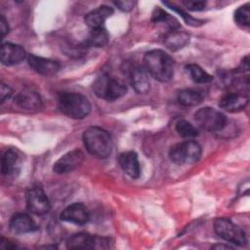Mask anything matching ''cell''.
Instances as JSON below:
<instances>
[{
    "label": "cell",
    "mask_w": 250,
    "mask_h": 250,
    "mask_svg": "<svg viewBox=\"0 0 250 250\" xmlns=\"http://www.w3.org/2000/svg\"><path fill=\"white\" fill-rule=\"evenodd\" d=\"M15 103L22 109L34 111L42 108V99L40 95L30 89L21 91L15 98Z\"/></svg>",
    "instance_id": "15"
},
{
    "label": "cell",
    "mask_w": 250,
    "mask_h": 250,
    "mask_svg": "<svg viewBox=\"0 0 250 250\" xmlns=\"http://www.w3.org/2000/svg\"><path fill=\"white\" fill-rule=\"evenodd\" d=\"M201 146L195 141H186L171 146L169 157L172 162L178 165L193 164L201 156Z\"/></svg>",
    "instance_id": "5"
},
{
    "label": "cell",
    "mask_w": 250,
    "mask_h": 250,
    "mask_svg": "<svg viewBox=\"0 0 250 250\" xmlns=\"http://www.w3.org/2000/svg\"><path fill=\"white\" fill-rule=\"evenodd\" d=\"M177 101L184 106H194L203 101V96L194 90L185 89L178 93Z\"/></svg>",
    "instance_id": "22"
},
{
    "label": "cell",
    "mask_w": 250,
    "mask_h": 250,
    "mask_svg": "<svg viewBox=\"0 0 250 250\" xmlns=\"http://www.w3.org/2000/svg\"><path fill=\"white\" fill-rule=\"evenodd\" d=\"M119 164L122 170L131 178L137 179L140 177L141 168L138 155L135 151H125L119 155Z\"/></svg>",
    "instance_id": "20"
},
{
    "label": "cell",
    "mask_w": 250,
    "mask_h": 250,
    "mask_svg": "<svg viewBox=\"0 0 250 250\" xmlns=\"http://www.w3.org/2000/svg\"><path fill=\"white\" fill-rule=\"evenodd\" d=\"M1 248H2V249H14V248H17V245L12 244L10 241H8V240L5 239L4 237H2V240H1Z\"/></svg>",
    "instance_id": "33"
},
{
    "label": "cell",
    "mask_w": 250,
    "mask_h": 250,
    "mask_svg": "<svg viewBox=\"0 0 250 250\" xmlns=\"http://www.w3.org/2000/svg\"><path fill=\"white\" fill-rule=\"evenodd\" d=\"M151 20L155 23H159V22L166 23L169 30L180 28V23L178 22V21L159 7H156L154 9L151 15Z\"/></svg>",
    "instance_id": "25"
},
{
    "label": "cell",
    "mask_w": 250,
    "mask_h": 250,
    "mask_svg": "<svg viewBox=\"0 0 250 250\" xmlns=\"http://www.w3.org/2000/svg\"><path fill=\"white\" fill-rule=\"evenodd\" d=\"M108 38V33L104 27L92 28L86 39V45L101 48L107 44Z\"/></svg>",
    "instance_id": "23"
},
{
    "label": "cell",
    "mask_w": 250,
    "mask_h": 250,
    "mask_svg": "<svg viewBox=\"0 0 250 250\" xmlns=\"http://www.w3.org/2000/svg\"><path fill=\"white\" fill-rule=\"evenodd\" d=\"M144 67L149 75L160 82H168L174 74V61L162 50H151L144 57Z\"/></svg>",
    "instance_id": "1"
},
{
    "label": "cell",
    "mask_w": 250,
    "mask_h": 250,
    "mask_svg": "<svg viewBox=\"0 0 250 250\" xmlns=\"http://www.w3.org/2000/svg\"><path fill=\"white\" fill-rule=\"evenodd\" d=\"M10 229L16 234H23L36 230L37 226L29 215L18 213L11 218Z\"/></svg>",
    "instance_id": "19"
},
{
    "label": "cell",
    "mask_w": 250,
    "mask_h": 250,
    "mask_svg": "<svg viewBox=\"0 0 250 250\" xmlns=\"http://www.w3.org/2000/svg\"><path fill=\"white\" fill-rule=\"evenodd\" d=\"M194 120L203 130L209 132H219L227 124L226 115L213 107H202L194 113Z\"/></svg>",
    "instance_id": "6"
},
{
    "label": "cell",
    "mask_w": 250,
    "mask_h": 250,
    "mask_svg": "<svg viewBox=\"0 0 250 250\" xmlns=\"http://www.w3.org/2000/svg\"><path fill=\"white\" fill-rule=\"evenodd\" d=\"M21 165V154L16 148L7 149L1 158V172L3 175H14Z\"/></svg>",
    "instance_id": "17"
},
{
    "label": "cell",
    "mask_w": 250,
    "mask_h": 250,
    "mask_svg": "<svg viewBox=\"0 0 250 250\" xmlns=\"http://www.w3.org/2000/svg\"><path fill=\"white\" fill-rule=\"evenodd\" d=\"M189 42V34L180 28L168 30L164 37V45L171 51H179L183 49Z\"/></svg>",
    "instance_id": "18"
},
{
    "label": "cell",
    "mask_w": 250,
    "mask_h": 250,
    "mask_svg": "<svg viewBox=\"0 0 250 250\" xmlns=\"http://www.w3.org/2000/svg\"><path fill=\"white\" fill-rule=\"evenodd\" d=\"M214 230L221 238L235 245L242 246L246 243V234L244 230L233 224L229 219L217 218L214 221Z\"/></svg>",
    "instance_id": "7"
},
{
    "label": "cell",
    "mask_w": 250,
    "mask_h": 250,
    "mask_svg": "<svg viewBox=\"0 0 250 250\" xmlns=\"http://www.w3.org/2000/svg\"><path fill=\"white\" fill-rule=\"evenodd\" d=\"M26 206L31 213L44 215L50 211L51 203L40 187H33L26 193Z\"/></svg>",
    "instance_id": "9"
},
{
    "label": "cell",
    "mask_w": 250,
    "mask_h": 250,
    "mask_svg": "<svg viewBox=\"0 0 250 250\" xmlns=\"http://www.w3.org/2000/svg\"><path fill=\"white\" fill-rule=\"evenodd\" d=\"M185 69L188 74V76L191 78V80H193L196 83L204 84V83L211 82L213 80V76L207 73L204 69H202L197 64H194V63L187 64Z\"/></svg>",
    "instance_id": "24"
},
{
    "label": "cell",
    "mask_w": 250,
    "mask_h": 250,
    "mask_svg": "<svg viewBox=\"0 0 250 250\" xmlns=\"http://www.w3.org/2000/svg\"><path fill=\"white\" fill-rule=\"evenodd\" d=\"M1 62L5 65H14L22 62L26 57L25 50L17 44L4 43L1 46Z\"/></svg>",
    "instance_id": "14"
},
{
    "label": "cell",
    "mask_w": 250,
    "mask_h": 250,
    "mask_svg": "<svg viewBox=\"0 0 250 250\" xmlns=\"http://www.w3.org/2000/svg\"><path fill=\"white\" fill-rule=\"evenodd\" d=\"M109 240L104 237L91 235L86 232H78L71 235L67 241L66 246L69 249H94V248H108Z\"/></svg>",
    "instance_id": "8"
},
{
    "label": "cell",
    "mask_w": 250,
    "mask_h": 250,
    "mask_svg": "<svg viewBox=\"0 0 250 250\" xmlns=\"http://www.w3.org/2000/svg\"><path fill=\"white\" fill-rule=\"evenodd\" d=\"M234 21L241 26H248L250 23V11L249 4L239 7L234 13Z\"/></svg>",
    "instance_id": "27"
},
{
    "label": "cell",
    "mask_w": 250,
    "mask_h": 250,
    "mask_svg": "<svg viewBox=\"0 0 250 250\" xmlns=\"http://www.w3.org/2000/svg\"><path fill=\"white\" fill-rule=\"evenodd\" d=\"M13 94V90L10 88V86L2 83L0 87V97H1V103H4L7 99H9Z\"/></svg>",
    "instance_id": "30"
},
{
    "label": "cell",
    "mask_w": 250,
    "mask_h": 250,
    "mask_svg": "<svg viewBox=\"0 0 250 250\" xmlns=\"http://www.w3.org/2000/svg\"><path fill=\"white\" fill-rule=\"evenodd\" d=\"M249 98L242 93H229L219 101V106L228 112H238L246 107Z\"/></svg>",
    "instance_id": "16"
},
{
    "label": "cell",
    "mask_w": 250,
    "mask_h": 250,
    "mask_svg": "<svg viewBox=\"0 0 250 250\" xmlns=\"http://www.w3.org/2000/svg\"><path fill=\"white\" fill-rule=\"evenodd\" d=\"M164 4L167 5L168 7H170V8H171L172 10H174L175 12H177V13L184 19V21H185L188 24L192 25V26H198V25H201V24L203 23V21H200V20H197V19H193L191 16L188 15V14L185 13L182 9H179L178 7L174 6L173 4H170V3H167V2H165Z\"/></svg>",
    "instance_id": "28"
},
{
    "label": "cell",
    "mask_w": 250,
    "mask_h": 250,
    "mask_svg": "<svg viewBox=\"0 0 250 250\" xmlns=\"http://www.w3.org/2000/svg\"><path fill=\"white\" fill-rule=\"evenodd\" d=\"M83 143L88 152L97 158H106L112 151V140L109 133L97 126L85 130Z\"/></svg>",
    "instance_id": "2"
},
{
    "label": "cell",
    "mask_w": 250,
    "mask_h": 250,
    "mask_svg": "<svg viewBox=\"0 0 250 250\" xmlns=\"http://www.w3.org/2000/svg\"><path fill=\"white\" fill-rule=\"evenodd\" d=\"M176 131L184 138H193L198 135L197 129L187 120H179L176 124Z\"/></svg>",
    "instance_id": "26"
},
{
    "label": "cell",
    "mask_w": 250,
    "mask_h": 250,
    "mask_svg": "<svg viewBox=\"0 0 250 250\" xmlns=\"http://www.w3.org/2000/svg\"><path fill=\"white\" fill-rule=\"evenodd\" d=\"M61 219L75 225H85L90 219L88 208L82 203H73L64 208L61 214Z\"/></svg>",
    "instance_id": "11"
},
{
    "label": "cell",
    "mask_w": 250,
    "mask_h": 250,
    "mask_svg": "<svg viewBox=\"0 0 250 250\" xmlns=\"http://www.w3.org/2000/svg\"><path fill=\"white\" fill-rule=\"evenodd\" d=\"M27 62L29 66L33 70L45 76H52L56 74L61 68V64L59 63V62L51 59L38 57L35 55H28Z\"/></svg>",
    "instance_id": "12"
},
{
    "label": "cell",
    "mask_w": 250,
    "mask_h": 250,
    "mask_svg": "<svg viewBox=\"0 0 250 250\" xmlns=\"http://www.w3.org/2000/svg\"><path fill=\"white\" fill-rule=\"evenodd\" d=\"M113 14V9L107 5H102L89 12L85 16V22L91 28L103 27L104 21Z\"/></svg>",
    "instance_id": "21"
},
{
    "label": "cell",
    "mask_w": 250,
    "mask_h": 250,
    "mask_svg": "<svg viewBox=\"0 0 250 250\" xmlns=\"http://www.w3.org/2000/svg\"><path fill=\"white\" fill-rule=\"evenodd\" d=\"M114 5L117 6L120 10L128 12L133 9L135 2H133V1H117V2H114Z\"/></svg>",
    "instance_id": "31"
},
{
    "label": "cell",
    "mask_w": 250,
    "mask_h": 250,
    "mask_svg": "<svg viewBox=\"0 0 250 250\" xmlns=\"http://www.w3.org/2000/svg\"><path fill=\"white\" fill-rule=\"evenodd\" d=\"M93 91L97 97L107 102H113L126 94L127 86L122 80L104 74L93 83Z\"/></svg>",
    "instance_id": "4"
},
{
    "label": "cell",
    "mask_w": 250,
    "mask_h": 250,
    "mask_svg": "<svg viewBox=\"0 0 250 250\" xmlns=\"http://www.w3.org/2000/svg\"><path fill=\"white\" fill-rule=\"evenodd\" d=\"M58 104L64 115L73 119H82L91 111L89 100L80 93H62L59 97Z\"/></svg>",
    "instance_id": "3"
},
{
    "label": "cell",
    "mask_w": 250,
    "mask_h": 250,
    "mask_svg": "<svg viewBox=\"0 0 250 250\" xmlns=\"http://www.w3.org/2000/svg\"><path fill=\"white\" fill-rule=\"evenodd\" d=\"M129 80L131 86L138 94H146L150 89V80L144 66L135 65L130 68Z\"/></svg>",
    "instance_id": "13"
},
{
    "label": "cell",
    "mask_w": 250,
    "mask_h": 250,
    "mask_svg": "<svg viewBox=\"0 0 250 250\" xmlns=\"http://www.w3.org/2000/svg\"><path fill=\"white\" fill-rule=\"evenodd\" d=\"M84 160V154L79 149L68 151L60 157L53 166V171L57 174H66L78 168Z\"/></svg>",
    "instance_id": "10"
},
{
    "label": "cell",
    "mask_w": 250,
    "mask_h": 250,
    "mask_svg": "<svg viewBox=\"0 0 250 250\" xmlns=\"http://www.w3.org/2000/svg\"><path fill=\"white\" fill-rule=\"evenodd\" d=\"M0 30H1V37L4 38L6 34H8L9 32V25H8V21H6L4 16H1V20H0Z\"/></svg>",
    "instance_id": "32"
},
{
    "label": "cell",
    "mask_w": 250,
    "mask_h": 250,
    "mask_svg": "<svg viewBox=\"0 0 250 250\" xmlns=\"http://www.w3.org/2000/svg\"><path fill=\"white\" fill-rule=\"evenodd\" d=\"M184 6L190 11H201L205 8V1H183Z\"/></svg>",
    "instance_id": "29"
}]
</instances>
